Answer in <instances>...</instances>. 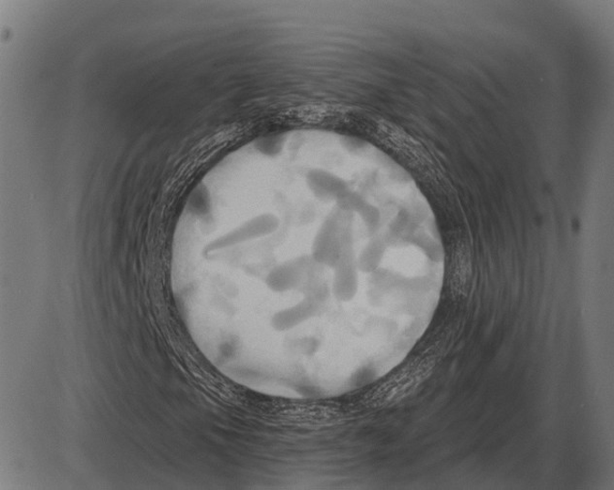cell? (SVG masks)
<instances>
[{
    "label": "cell",
    "mask_w": 614,
    "mask_h": 490,
    "mask_svg": "<svg viewBox=\"0 0 614 490\" xmlns=\"http://www.w3.org/2000/svg\"><path fill=\"white\" fill-rule=\"evenodd\" d=\"M278 223L276 217L264 215L254 218L245 224L224 233L204 245L202 254H219L224 250L244 245L276 231Z\"/></svg>",
    "instance_id": "obj_1"
},
{
    "label": "cell",
    "mask_w": 614,
    "mask_h": 490,
    "mask_svg": "<svg viewBox=\"0 0 614 490\" xmlns=\"http://www.w3.org/2000/svg\"><path fill=\"white\" fill-rule=\"evenodd\" d=\"M319 313L318 302L305 299L292 307L278 310L273 316L271 325L276 332H288L317 317Z\"/></svg>",
    "instance_id": "obj_3"
},
{
    "label": "cell",
    "mask_w": 614,
    "mask_h": 490,
    "mask_svg": "<svg viewBox=\"0 0 614 490\" xmlns=\"http://www.w3.org/2000/svg\"><path fill=\"white\" fill-rule=\"evenodd\" d=\"M306 279V262L298 259L276 266L267 274L265 284L269 290L275 293H286L303 287Z\"/></svg>",
    "instance_id": "obj_2"
}]
</instances>
